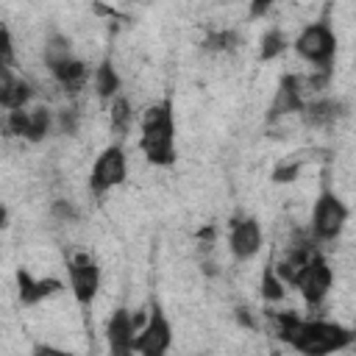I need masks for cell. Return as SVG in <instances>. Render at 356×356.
<instances>
[{
  "mask_svg": "<svg viewBox=\"0 0 356 356\" xmlns=\"http://www.w3.org/2000/svg\"><path fill=\"white\" fill-rule=\"evenodd\" d=\"M139 150L153 167L175 164V114L170 100L150 103L139 117Z\"/></svg>",
  "mask_w": 356,
  "mask_h": 356,
  "instance_id": "cell-1",
  "label": "cell"
},
{
  "mask_svg": "<svg viewBox=\"0 0 356 356\" xmlns=\"http://www.w3.org/2000/svg\"><path fill=\"white\" fill-rule=\"evenodd\" d=\"M350 342H353L350 328H342L339 323L320 320V317H303L298 334L289 342V348H295L300 353H309V356H323V353L342 350Z\"/></svg>",
  "mask_w": 356,
  "mask_h": 356,
  "instance_id": "cell-2",
  "label": "cell"
},
{
  "mask_svg": "<svg viewBox=\"0 0 356 356\" xmlns=\"http://www.w3.org/2000/svg\"><path fill=\"white\" fill-rule=\"evenodd\" d=\"M292 47L306 64H312V70H331V61L337 56L334 28L328 22H309L300 28Z\"/></svg>",
  "mask_w": 356,
  "mask_h": 356,
  "instance_id": "cell-3",
  "label": "cell"
},
{
  "mask_svg": "<svg viewBox=\"0 0 356 356\" xmlns=\"http://www.w3.org/2000/svg\"><path fill=\"white\" fill-rule=\"evenodd\" d=\"M350 217V209L331 192V189H323L312 206V222H309V234L317 239V242H334L345 222Z\"/></svg>",
  "mask_w": 356,
  "mask_h": 356,
  "instance_id": "cell-4",
  "label": "cell"
},
{
  "mask_svg": "<svg viewBox=\"0 0 356 356\" xmlns=\"http://www.w3.org/2000/svg\"><path fill=\"white\" fill-rule=\"evenodd\" d=\"M128 178V156L120 145H108L97 153L89 170V189L92 195H106L117 186H122Z\"/></svg>",
  "mask_w": 356,
  "mask_h": 356,
  "instance_id": "cell-5",
  "label": "cell"
},
{
  "mask_svg": "<svg viewBox=\"0 0 356 356\" xmlns=\"http://www.w3.org/2000/svg\"><path fill=\"white\" fill-rule=\"evenodd\" d=\"M292 286H298L300 298L309 306H320L328 298L331 286H334V267H331V261L320 250H314L309 256V261L303 264V270L298 273V278H295Z\"/></svg>",
  "mask_w": 356,
  "mask_h": 356,
  "instance_id": "cell-6",
  "label": "cell"
},
{
  "mask_svg": "<svg viewBox=\"0 0 356 356\" xmlns=\"http://www.w3.org/2000/svg\"><path fill=\"white\" fill-rule=\"evenodd\" d=\"M67 278H70L72 298L81 306H92L100 292V267L89 250H78L67 259Z\"/></svg>",
  "mask_w": 356,
  "mask_h": 356,
  "instance_id": "cell-7",
  "label": "cell"
},
{
  "mask_svg": "<svg viewBox=\"0 0 356 356\" xmlns=\"http://www.w3.org/2000/svg\"><path fill=\"white\" fill-rule=\"evenodd\" d=\"M172 348V325L161 306H153L134 337V353L142 356H161Z\"/></svg>",
  "mask_w": 356,
  "mask_h": 356,
  "instance_id": "cell-8",
  "label": "cell"
},
{
  "mask_svg": "<svg viewBox=\"0 0 356 356\" xmlns=\"http://www.w3.org/2000/svg\"><path fill=\"white\" fill-rule=\"evenodd\" d=\"M264 248V231L256 217H236L228 225V250L236 261H250Z\"/></svg>",
  "mask_w": 356,
  "mask_h": 356,
  "instance_id": "cell-9",
  "label": "cell"
},
{
  "mask_svg": "<svg viewBox=\"0 0 356 356\" xmlns=\"http://www.w3.org/2000/svg\"><path fill=\"white\" fill-rule=\"evenodd\" d=\"M142 323H145L142 314H136L131 309H114L106 323V339H108L111 353H117V356L134 353V337L142 328Z\"/></svg>",
  "mask_w": 356,
  "mask_h": 356,
  "instance_id": "cell-10",
  "label": "cell"
},
{
  "mask_svg": "<svg viewBox=\"0 0 356 356\" xmlns=\"http://www.w3.org/2000/svg\"><path fill=\"white\" fill-rule=\"evenodd\" d=\"M303 103H306V100H303V95H300V86H298V72H286V75H281L278 89H275V95H273L270 120L295 117V114H300Z\"/></svg>",
  "mask_w": 356,
  "mask_h": 356,
  "instance_id": "cell-11",
  "label": "cell"
},
{
  "mask_svg": "<svg viewBox=\"0 0 356 356\" xmlns=\"http://www.w3.org/2000/svg\"><path fill=\"white\" fill-rule=\"evenodd\" d=\"M47 72H50V78L56 81V86H58L64 95H78L81 89L89 86V78H92L89 64H86L83 58H78V56H70L67 61L56 64V67L47 70Z\"/></svg>",
  "mask_w": 356,
  "mask_h": 356,
  "instance_id": "cell-12",
  "label": "cell"
},
{
  "mask_svg": "<svg viewBox=\"0 0 356 356\" xmlns=\"http://www.w3.org/2000/svg\"><path fill=\"white\" fill-rule=\"evenodd\" d=\"M64 284L58 278H33L28 270H17V295L22 300V306H36L47 298H53Z\"/></svg>",
  "mask_w": 356,
  "mask_h": 356,
  "instance_id": "cell-13",
  "label": "cell"
},
{
  "mask_svg": "<svg viewBox=\"0 0 356 356\" xmlns=\"http://www.w3.org/2000/svg\"><path fill=\"white\" fill-rule=\"evenodd\" d=\"M120 86H122V81H120L117 67L111 64V58H103V61L92 70V89H95V95H97L100 100H111V97L120 95Z\"/></svg>",
  "mask_w": 356,
  "mask_h": 356,
  "instance_id": "cell-14",
  "label": "cell"
},
{
  "mask_svg": "<svg viewBox=\"0 0 356 356\" xmlns=\"http://www.w3.org/2000/svg\"><path fill=\"white\" fill-rule=\"evenodd\" d=\"M53 131V111L47 106H33L28 108V131L25 142H42Z\"/></svg>",
  "mask_w": 356,
  "mask_h": 356,
  "instance_id": "cell-15",
  "label": "cell"
},
{
  "mask_svg": "<svg viewBox=\"0 0 356 356\" xmlns=\"http://www.w3.org/2000/svg\"><path fill=\"white\" fill-rule=\"evenodd\" d=\"M289 47V36L281 31V28H267L261 42H259V58L261 61H273L278 58L284 50Z\"/></svg>",
  "mask_w": 356,
  "mask_h": 356,
  "instance_id": "cell-16",
  "label": "cell"
},
{
  "mask_svg": "<svg viewBox=\"0 0 356 356\" xmlns=\"http://www.w3.org/2000/svg\"><path fill=\"white\" fill-rule=\"evenodd\" d=\"M70 56H75V53H72V44H70V39L61 36V33H53V36L44 42V47H42V58H44V67H47V70H53L56 64L67 61Z\"/></svg>",
  "mask_w": 356,
  "mask_h": 356,
  "instance_id": "cell-17",
  "label": "cell"
},
{
  "mask_svg": "<svg viewBox=\"0 0 356 356\" xmlns=\"http://www.w3.org/2000/svg\"><path fill=\"white\" fill-rule=\"evenodd\" d=\"M108 103H111V111H108V117H111V128H114L117 134H125V131L131 128V122H134L131 100L122 97V95H117V97H111Z\"/></svg>",
  "mask_w": 356,
  "mask_h": 356,
  "instance_id": "cell-18",
  "label": "cell"
},
{
  "mask_svg": "<svg viewBox=\"0 0 356 356\" xmlns=\"http://www.w3.org/2000/svg\"><path fill=\"white\" fill-rule=\"evenodd\" d=\"M284 295H286V284L275 275V270L267 264L264 267V273H261V298L267 300V303H278V300H284Z\"/></svg>",
  "mask_w": 356,
  "mask_h": 356,
  "instance_id": "cell-19",
  "label": "cell"
},
{
  "mask_svg": "<svg viewBox=\"0 0 356 356\" xmlns=\"http://www.w3.org/2000/svg\"><path fill=\"white\" fill-rule=\"evenodd\" d=\"M17 72H14V64H6V61H0V108H6V100H8V95H11V89H14V83H17Z\"/></svg>",
  "mask_w": 356,
  "mask_h": 356,
  "instance_id": "cell-20",
  "label": "cell"
},
{
  "mask_svg": "<svg viewBox=\"0 0 356 356\" xmlns=\"http://www.w3.org/2000/svg\"><path fill=\"white\" fill-rule=\"evenodd\" d=\"M50 214H53L58 222H75V220H78V211H75L72 200H64V197L53 200V206H50Z\"/></svg>",
  "mask_w": 356,
  "mask_h": 356,
  "instance_id": "cell-21",
  "label": "cell"
},
{
  "mask_svg": "<svg viewBox=\"0 0 356 356\" xmlns=\"http://www.w3.org/2000/svg\"><path fill=\"white\" fill-rule=\"evenodd\" d=\"M300 172V164L298 161H281L275 170H273V181L275 184H292Z\"/></svg>",
  "mask_w": 356,
  "mask_h": 356,
  "instance_id": "cell-22",
  "label": "cell"
},
{
  "mask_svg": "<svg viewBox=\"0 0 356 356\" xmlns=\"http://www.w3.org/2000/svg\"><path fill=\"white\" fill-rule=\"evenodd\" d=\"M0 61H6V64L17 61V56H14V36H11V31L6 25H0Z\"/></svg>",
  "mask_w": 356,
  "mask_h": 356,
  "instance_id": "cell-23",
  "label": "cell"
},
{
  "mask_svg": "<svg viewBox=\"0 0 356 356\" xmlns=\"http://www.w3.org/2000/svg\"><path fill=\"white\" fill-rule=\"evenodd\" d=\"M273 3H278V0H250V14L253 17H264Z\"/></svg>",
  "mask_w": 356,
  "mask_h": 356,
  "instance_id": "cell-24",
  "label": "cell"
},
{
  "mask_svg": "<svg viewBox=\"0 0 356 356\" xmlns=\"http://www.w3.org/2000/svg\"><path fill=\"white\" fill-rule=\"evenodd\" d=\"M6 225H8V206L0 203V228H6Z\"/></svg>",
  "mask_w": 356,
  "mask_h": 356,
  "instance_id": "cell-25",
  "label": "cell"
},
{
  "mask_svg": "<svg viewBox=\"0 0 356 356\" xmlns=\"http://www.w3.org/2000/svg\"><path fill=\"white\" fill-rule=\"evenodd\" d=\"M248 3H250V0H248Z\"/></svg>",
  "mask_w": 356,
  "mask_h": 356,
  "instance_id": "cell-26",
  "label": "cell"
}]
</instances>
